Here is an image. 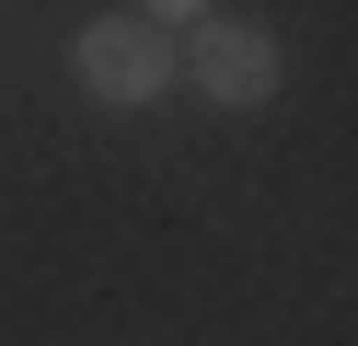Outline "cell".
<instances>
[{
  "instance_id": "obj_3",
  "label": "cell",
  "mask_w": 358,
  "mask_h": 346,
  "mask_svg": "<svg viewBox=\"0 0 358 346\" xmlns=\"http://www.w3.org/2000/svg\"><path fill=\"white\" fill-rule=\"evenodd\" d=\"M139 23H162V35H173V23H208V0H139Z\"/></svg>"
},
{
  "instance_id": "obj_1",
  "label": "cell",
  "mask_w": 358,
  "mask_h": 346,
  "mask_svg": "<svg viewBox=\"0 0 358 346\" xmlns=\"http://www.w3.org/2000/svg\"><path fill=\"white\" fill-rule=\"evenodd\" d=\"M70 58H81V81H93L104 104H150V92H173V35H162V23H139V12L93 23Z\"/></svg>"
},
{
  "instance_id": "obj_2",
  "label": "cell",
  "mask_w": 358,
  "mask_h": 346,
  "mask_svg": "<svg viewBox=\"0 0 358 346\" xmlns=\"http://www.w3.org/2000/svg\"><path fill=\"white\" fill-rule=\"evenodd\" d=\"M196 92H208V104H266V92H278V35H266V23H196Z\"/></svg>"
}]
</instances>
